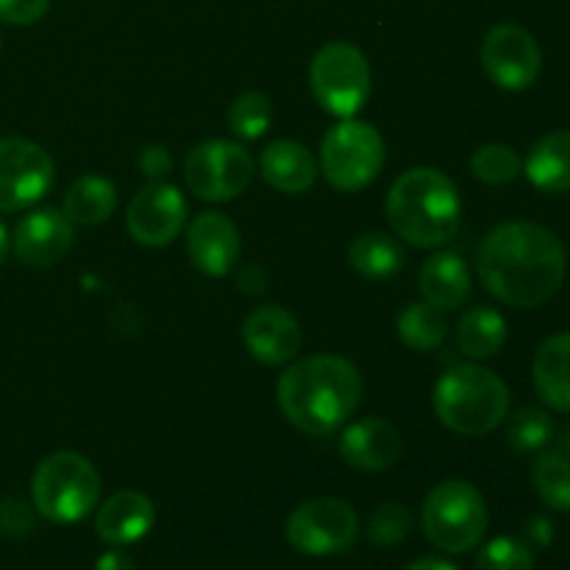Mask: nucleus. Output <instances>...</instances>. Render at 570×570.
I'll list each match as a JSON object with an SVG mask.
<instances>
[{"mask_svg":"<svg viewBox=\"0 0 570 570\" xmlns=\"http://www.w3.org/2000/svg\"><path fill=\"white\" fill-rule=\"evenodd\" d=\"M273 122V104L265 92H245L228 109V128L239 139H259Z\"/></svg>","mask_w":570,"mask_h":570,"instance_id":"obj_30","label":"nucleus"},{"mask_svg":"<svg viewBox=\"0 0 570 570\" xmlns=\"http://www.w3.org/2000/svg\"><path fill=\"white\" fill-rule=\"evenodd\" d=\"M309 83L328 115L348 120L371 98L373 72L365 53L351 42H328L309 65Z\"/></svg>","mask_w":570,"mask_h":570,"instance_id":"obj_7","label":"nucleus"},{"mask_svg":"<svg viewBox=\"0 0 570 570\" xmlns=\"http://www.w3.org/2000/svg\"><path fill=\"white\" fill-rule=\"evenodd\" d=\"M404 570H456V568L451 566V562L438 560V557H423V560L412 562V566L404 568Z\"/></svg>","mask_w":570,"mask_h":570,"instance_id":"obj_37","label":"nucleus"},{"mask_svg":"<svg viewBox=\"0 0 570 570\" xmlns=\"http://www.w3.org/2000/svg\"><path fill=\"white\" fill-rule=\"evenodd\" d=\"M529 532H532V538L538 540V543H543V546H549V540H551V523L546 521V518H534L532 521V527H529Z\"/></svg>","mask_w":570,"mask_h":570,"instance_id":"obj_36","label":"nucleus"},{"mask_svg":"<svg viewBox=\"0 0 570 570\" xmlns=\"http://www.w3.org/2000/svg\"><path fill=\"white\" fill-rule=\"evenodd\" d=\"M276 395L284 417L298 432L328 438L360 406L362 376L345 356L315 354L282 373Z\"/></svg>","mask_w":570,"mask_h":570,"instance_id":"obj_2","label":"nucleus"},{"mask_svg":"<svg viewBox=\"0 0 570 570\" xmlns=\"http://www.w3.org/2000/svg\"><path fill=\"white\" fill-rule=\"evenodd\" d=\"M456 343L471 360H490L507 343V321L490 306H473L456 326Z\"/></svg>","mask_w":570,"mask_h":570,"instance_id":"obj_24","label":"nucleus"},{"mask_svg":"<svg viewBox=\"0 0 570 570\" xmlns=\"http://www.w3.org/2000/svg\"><path fill=\"white\" fill-rule=\"evenodd\" d=\"M421 521L429 543L445 554H465L488 532V504L471 482L451 479L426 495Z\"/></svg>","mask_w":570,"mask_h":570,"instance_id":"obj_6","label":"nucleus"},{"mask_svg":"<svg viewBox=\"0 0 570 570\" xmlns=\"http://www.w3.org/2000/svg\"><path fill=\"white\" fill-rule=\"evenodd\" d=\"M100 499V476L87 456L56 451L45 456L31 479V501L50 523H76Z\"/></svg>","mask_w":570,"mask_h":570,"instance_id":"obj_5","label":"nucleus"},{"mask_svg":"<svg viewBox=\"0 0 570 570\" xmlns=\"http://www.w3.org/2000/svg\"><path fill=\"white\" fill-rule=\"evenodd\" d=\"M156 510L148 495L137 490H120L100 507L95 518V532L109 546H131L154 529Z\"/></svg>","mask_w":570,"mask_h":570,"instance_id":"obj_18","label":"nucleus"},{"mask_svg":"<svg viewBox=\"0 0 570 570\" xmlns=\"http://www.w3.org/2000/svg\"><path fill=\"white\" fill-rule=\"evenodd\" d=\"M529 181L549 195L570 193V128L546 134L523 161Z\"/></svg>","mask_w":570,"mask_h":570,"instance_id":"obj_22","label":"nucleus"},{"mask_svg":"<svg viewBox=\"0 0 570 570\" xmlns=\"http://www.w3.org/2000/svg\"><path fill=\"white\" fill-rule=\"evenodd\" d=\"M139 170L148 178L167 176V170H170V154H167V148H161V145L142 148V154H139Z\"/></svg>","mask_w":570,"mask_h":570,"instance_id":"obj_34","label":"nucleus"},{"mask_svg":"<svg viewBox=\"0 0 570 570\" xmlns=\"http://www.w3.org/2000/svg\"><path fill=\"white\" fill-rule=\"evenodd\" d=\"M187 254L204 276H228L239 259V228L226 215L204 212L187 228Z\"/></svg>","mask_w":570,"mask_h":570,"instance_id":"obj_16","label":"nucleus"},{"mask_svg":"<svg viewBox=\"0 0 570 570\" xmlns=\"http://www.w3.org/2000/svg\"><path fill=\"white\" fill-rule=\"evenodd\" d=\"M534 554L527 543L515 538H495L484 546L479 570H532Z\"/></svg>","mask_w":570,"mask_h":570,"instance_id":"obj_32","label":"nucleus"},{"mask_svg":"<svg viewBox=\"0 0 570 570\" xmlns=\"http://www.w3.org/2000/svg\"><path fill=\"white\" fill-rule=\"evenodd\" d=\"M117 209V189L109 178L87 176L76 178L65 195V217L72 226H100L109 220Z\"/></svg>","mask_w":570,"mask_h":570,"instance_id":"obj_23","label":"nucleus"},{"mask_svg":"<svg viewBox=\"0 0 570 570\" xmlns=\"http://www.w3.org/2000/svg\"><path fill=\"white\" fill-rule=\"evenodd\" d=\"M50 9V0H0V20L9 26H33Z\"/></svg>","mask_w":570,"mask_h":570,"instance_id":"obj_33","label":"nucleus"},{"mask_svg":"<svg viewBox=\"0 0 570 570\" xmlns=\"http://www.w3.org/2000/svg\"><path fill=\"white\" fill-rule=\"evenodd\" d=\"M95 570H137V568H134L131 557L122 554V551H106V554L98 560V566H95Z\"/></svg>","mask_w":570,"mask_h":570,"instance_id":"obj_35","label":"nucleus"},{"mask_svg":"<svg viewBox=\"0 0 570 570\" xmlns=\"http://www.w3.org/2000/svg\"><path fill=\"white\" fill-rule=\"evenodd\" d=\"M568 451H570V429H568Z\"/></svg>","mask_w":570,"mask_h":570,"instance_id":"obj_39","label":"nucleus"},{"mask_svg":"<svg viewBox=\"0 0 570 570\" xmlns=\"http://www.w3.org/2000/svg\"><path fill=\"white\" fill-rule=\"evenodd\" d=\"M72 223L59 209H37L22 217L11 237L17 259L28 267H50L70 250Z\"/></svg>","mask_w":570,"mask_h":570,"instance_id":"obj_15","label":"nucleus"},{"mask_svg":"<svg viewBox=\"0 0 570 570\" xmlns=\"http://www.w3.org/2000/svg\"><path fill=\"white\" fill-rule=\"evenodd\" d=\"M421 295L443 312L460 309L471 295V271L456 254H438L423 262Z\"/></svg>","mask_w":570,"mask_h":570,"instance_id":"obj_21","label":"nucleus"},{"mask_svg":"<svg viewBox=\"0 0 570 570\" xmlns=\"http://www.w3.org/2000/svg\"><path fill=\"white\" fill-rule=\"evenodd\" d=\"M298 321L276 304L256 306L243 323V343L262 365H284L301 351Z\"/></svg>","mask_w":570,"mask_h":570,"instance_id":"obj_14","label":"nucleus"},{"mask_svg":"<svg viewBox=\"0 0 570 570\" xmlns=\"http://www.w3.org/2000/svg\"><path fill=\"white\" fill-rule=\"evenodd\" d=\"M399 334L412 351H434L449 334L445 312L426 301H415L399 315Z\"/></svg>","mask_w":570,"mask_h":570,"instance_id":"obj_26","label":"nucleus"},{"mask_svg":"<svg viewBox=\"0 0 570 570\" xmlns=\"http://www.w3.org/2000/svg\"><path fill=\"white\" fill-rule=\"evenodd\" d=\"M384 212L399 239L415 248H440L460 232V189L445 173L415 167L395 178Z\"/></svg>","mask_w":570,"mask_h":570,"instance_id":"obj_3","label":"nucleus"},{"mask_svg":"<svg viewBox=\"0 0 570 570\" xmlns=\"http://www.w3.org/2000/svg\"><path fill=\"white\" fill-rule=\"evenodd\" d=\"M412 527H415V518H412V512L404 504H382L371 515L367 538H371L373 546L390 549V546L404 543L410 538Z\"/></svg>","mask_w":570,"mask_h":570,"instance_id":"obj_31","label":"nucleus"},{"mask_svg":"<svg viewBox=\"0 0 570 570\" xmlns=\"http://www.w3.org/2000/svg\"><path fill=\"white\" fill-rule=\"evenodd\" d=\"M401 434L387 417H365L351 423L340 438V456L356 471L382 473L399 462Z\"/></svg>","mask_w":570,"mask_h":570,"instance_id":"obj_17","label":"nucleus"},{"mask_svg":"<svg viewBox=\"0 0 570 570\" xmlns=\"http://www.w3.org/2000/svg\"><path fill=\"white\" fill-rule=\"evenodd\" d=\"M262 178L284 195H301L315 184L317 161L295 139H278L262 150Z\"/></svg>","mask_w":570,"mask_h":570,"instance_id":"obj_19","label":"nucleus"},{"mask_svg":"<svg viewBox=\"0 0 570 570\" xmlns=\"http://www.w3.org/2000/svg\"><path fill=\"white\" fill-rule=\"evenodd\" d=\"M9 248H11L9 232H6V226H3V223H0V265H3L6 256H9Z\"/></svg>","mask_w":570,"mask_h":570,"instance_id":"obj_38","label":"nucleus"},{"mask_svg":"<svg viewBox=\"0 0 570 570\" xmlns=\"http://www.w3.org/2000/svg\"><path fill=\"white\" fill-rule=\"evenodd\" d=\"M184 223H187V200H184L181 189L173 184H148L128 204L126 228L145 248L170 245L184 232Z\"/></svg>","mask_w":570,"mask_h":570,"instance_id":"obj_13","label":"nucleus"},{"mask_svg":"<svg viewBox=\"0 0 570 570\" xmlns=\"http://www.w3.org/2000/svg\"><path fill=\"white\" fill-rule=\"evenodd\" d=\"M482 67L499 89L523 92L538 81L543 70V53H540L538 39L527 28L504 22L484 37Z\"/></svg>","mask_w":570,"mask_h":570,"instance_id":"obj_12","label":"nucleus"},{"mask_svg":"<svg viewBox=\"0 0 570 570\" xmlns=\"http://www.w3.org/2000/svg\"><path fill=\"white\" fill-rule=\"evenodd\" d=\"M510 387L504 379L479 365H456L434 384V415L462 438H484L504 423Z\"/></svg>","mask_w":570,"mask_h":570,"instance_id":"obj_4","label":"nucleus"},{"mask_svg":"<svg viewBox=\"0 0 570 570\" xmlns=\"http://www.w3.org/2000/svg\"><path fill=\"white\" fill-rule=\"evenodd\" d=\"M53 159L42 145L22 137L0 139V212H20L50 193Z\"/></svg>","mask_w":570,"mask_h":570,"instance_id":"obj_11","label":"nucleus"},{"mask_svg":"<svg viewBox=\"0 0 570 570\" xmlns=\"http://www.w3.org/2000/svg\"><path fill=\"white\" fill-rule=\"evenodd\" d=\"M532 376L546 406L570 412V332L554 334L540 345L532 362Z\"/></svg>","mask_w":570,"mask_h":570,"instance_id":"obj_20","label":"nucleus"},{"mask_svg":"<svg viewBox=\"0 0 570 570\" xmlns=\"http://www.w3.org/2000/svg\"><path fill=\"white\" fill-rule=\"evenodd\" d=\"M554 438V421L540 406H523L507 423V443L518 454H534Z\"/></svg>","mask_w":570,"mask_h":570,"instance_id":"obj_28","label":"nucleus"},{"mask_svg":"<svg viewBox=\"0 0 570 570\" xmlns=\"http://www.w3.org/2000/svg\"><path fill=\"white\" fill-rule=\"evenodd\" d=\"M532 484L540 499L557 512H570V460L560 451H549L532 468Z\"/></svg>","mask_w":570,"mask_h":570,"instance_id":"obj_27","label":"nucleus"},{"mask_svg":"<svg viewBox=\"0 0 570 570\" xmlns=\"http://www.w3.org/2000/svg\"><path fill=\"white\" fill-rule=\"evenodd\" d=\"M284 538L306 557L345 554L360 538V518L343 499H312L289 512Z\"/></svg>","mask_w":570,"mask_h":570,"instance_id":"obj_10","label":"nucleus"},{"mask_svg":"<svg viewBox=\"0 0 570 570\" xmlns=\"http://www.w3.org/2000/svg\"><path fill=\"white\" fill-rule=\"evenodd\" d=\"M471 170L479 181L490 184V187H504L521 176L523 161L510 145H482L473 154Z\"/></svg>","mask_w":570,"mask_h":570,"instance_id":"obj_29","label":"nucleus"},{"mask_svg":"<svg viewBox=\"0 0 570 570\" xmlns=\"http://www.w3.org/2000/svg\"><path fill=\"white\" fill-rule=\"evenodd\" d=\"M184 178L195 198L206 204H226L239 198L254 181V159L232 139H206L189 150Z\"/></svg>","mask_w":570,"mask_h":570,"instance_id":"obj_9","label":"nucleus"},{"mask_svg":"<svg viewBox=\"0 0 570 570\" xmlns=\"http://www.w3.org/2000/svg\"><path fill=\"white\" fill-rule=\"evenodd\" d=\"M566 248L551 228L512 220L493 228L476 250V273L488 293L518 309H534L560 293Z\"/></svg>","mask_w":570,"mask_h":570,"instance_id":"obj_1","label":"nucleus"},{"mask_svg":"<svg viewBox=\"0 0 570 570\" xmlns=\"http://www.w3.org/2000/svg\"><path fill=\"white\" fill-rule=\"evenodd\" d=\"M384 167V139L371 122L348 117L323 137L321 173L340 193H360Z\"/></svg>","mask_w":570,"mask_h":570,"instance_id":"obj_8","label":"nucleus"},{"mask_svg":"<svg viewBox=\"0 0 570 570\" xmlns=\"http://www.w3.org/2000/svg\"><path fill=\"white\" fill-rule=\"evenodd\" d=\"M404 248L395 243V237L382 232H367L356 237L348 248V262L360 276L384 282L395 276L404 267Z\"/></svg>","mask_w":570,"mask_h":570,"instance_id":"obj_25","label":"nucleus"}]
</instances>
